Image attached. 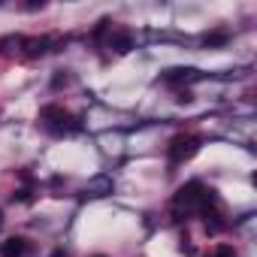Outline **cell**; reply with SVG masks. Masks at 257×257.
Returning <instances> with one entry per match:
<instances>
[{"instance_id": "9", "label": "cell", "mask_w": 257, "mask_h": 257, "mask_svg": "<svg viewBox=\"0 0 257 257\" xmlns=\"http://www.w3.org/2000/svg\"><path fill=\"white\" fill-rule=\"evenodd\" d=\"M227 43H230V31H212V34L203 37V46H209V49H218V46H227Z\"/></svg>"}, {"instance_id": "4", "label": "cell", "mask_w": 257, "mask_h": 257, "mask_svg": "<svg viewBox=\"0 0 257 257\" xmlns=\"http://www.w3.org/2000/svg\"><path fill=\"white\" fill-rule=\"evenodd\" d=\"M161 79L167 82V85H188V82H200L203 79V73L200 70H194V67H170V70H164L161 73Z\"/></svg>"}, {"instance_id": "10", "label": "cell", "mask_w": 257, "mask_h": 257, "mask_svg": "<svg viewBox=\"0 0 257 257\" xmlns=\"http://www.w3.org/2000/svg\"><path fill=\"white\" fill-rule=\"evenodd\" d=\"M212 257H236V251H233V245H218Z\"/></svg>"}, {"instance_id": "5", "label": "cell", "mask_w": 257, "mask_h": 257, "mask_svg": "<svg viewBox=\"0 0 257 257\" xmlns=\"http://www.w3.org/2000/svg\"><path fill=\"white\" fill-rule=\"evenodd\" d=\"M28 239L25 236H13L7 239L4 245H0V257H28Z\"/></svg>"}, {"instance_id": "1", "label": "cell", "mask_w": 257, "mask_h": 257, "mask_svg": "<svg viewBox=\"0 0 257 257\" xmlns=\"http://www.w3.org/2000/svg\"><path fill=\"white\" fill-rule=\"evenodd\" d=\"M212 203H218V197H215V191H206L203 188V182H188V185H182L179 191H176V197H173V209H176V215H188V212H203L206 206H212Z\"/></svg>"}, {"instance_id": "7", "label": "cell", "mask_w": 257, "mask_h": 257, "mask_svg": "<svg viewBox=\"0 0 257 257\" xmlns=\"http://www.w3.org/2000/svg\"><path fill=\"white\" fill-rule=\"evenodd\" d=\"M85 194H91V197H106V194H112V179H109V176L91 179L88 188H85Z\"/></svg>"}, {"instance_id": "14", "label": "cell", "mask_w": 257, "mask_h": 257, "mask_svg": "<svg viewBox=\"0 0 257 257\" xmlns=\"http://www.w3.org/2000/svg\"><path fill=\"white\" fill-rule=\"evenodd\" d=\"M64 82H67V76H61V73H58V76H55V82H52V85H55V88H61V85H64Z\"/></svg>"}, {"instance_id": "11", "label": "cell", "mask_w": 257, "mask_h": 257, "mask_svg": "<svg viewBox=\"0 0 257 257\" xmlns=\"http://www.w3.org/2000/svg\"><path fill=\"white\" fill-rule=\"evenodd\" d=\"M13 200H19V203H28V200H31V188H22V191H16V194H13Z\"/></svg>"}, {"instance_id": "13", "label": "cell", "mask_w": 257, "mask_h": 257, "mask_svg": "<svg viewBox=\"0 0 257 257\" xmlns=\"http://www.w3.org/2000/svg\"><path fill=\"white\" fill-rule=\"evenodd\" d=\"M106 25H109V22H106V19H103V22H97V28H94V37H100V34H103V31H106Z\"/></svg>"}, {"instance_id": "2", "label": "cell", "mask_w": 257, "mask_h": 257, "mask_svg": "<svg viewBox=\"0 0 257 257\" xmlns=\"http://www.w3.org/2000/svg\"><path fill=\"white\" fill-rule=\"evenodd\" d=\"M200 152V137H191V134H182L170 143V161L173 164H182V161H191L194 155Z\"/></svg>"}, {"instance_id": "3", "label": "cell", "mask_w": 257, "mask_h": 257, "mask_svg": "<svg viewBox=\"0 0 257 257\" xmlns=\"http://www.w3.org/2000/svg\"><path fill=\"white\" fill-rule=\"evenodd\" d=\"M40 118L46 121V127H49L52 134H64L67 127H73V124H70L73 118H70L61 106H43V109H40ZM73 131H76V127H73Z\"/></svg>"}, {"instance_id": "12", "label": "cell", "mask_w": 257, "mask_h": 257, "mask_svg": "<svg viewBox=\"0 0 257 257\" xmlns=\"http://www.w3.org/2000/svg\"><path fill=\"white\" fill-rule=\"evenodd\" d=\"M43 7H46L43 0H31V4H28V10H31V13H37V10H43Z\"/></svg>"}, {"instance_id": "17", "label": "cell", "mask_w": 257, "mask_h": 257, "mask_svg": "<svg viewBox=\"0 0 257 257\" xmlns=\"http://www.w3.org/2000/svg\"><path fill=\"white\" fill-rule=\"evenodd\" d=\"M97 257H100V254H97Z\"/></svg>"}, {"instance_id": "15", "label": "cell", "mask_w": 257, "mask_h": 257, "mask_svg": "<svg viewBox=\"0 0 257 257\" xmlns=\"http://www.w3.org/2000/svg\"><path fill=\"white\" fill-rule=\"evenodd\" d=\"M0 227H4V209H0Z\"/></svg>"}, {"instance_id": "6", "label": "cell", "mask_w": 257, "mask_h": 257, "mask_svg": "<svg viewBox=\"0 0 257 257\" xmlns=\"http://www.w3.org/2000/svg\"><path fill=\"white\" fill-rule=\"evenodd\" d=\"M22 46H25V55H28V58H40V55L49 52L52 40H49V37H31V40H22Z\"/></svg>"}, {"instance_id": "8", "label": "cell", "mask_w": 257, "mask_h": 257, "mask_svg": "<svg viewBox=\"0 0 257 257\" xmlns=\"http://www.w3.org/2000/svg\"><path fill=\"white\" fill-rule=\"evenodd\" d=\"M109 46H112V49H115L118 55H127V52L134 49V37L127 34V31H121V34H115V37L109 40Z\"/></svg>"}, {"instance_id": "16", "label": "cell", "mask_w": 257, "mask_h": 257, "mask_svg": "<svg viewBox=\"0 0 257 257\" xmlns=\"http://www.w3.org/2000/svg\"><path fill=\"white\" fill-rule=\"evenodd\" d=\"M52 257H64V254H61V251H55V254H52Z\"/></svg>"}]
</instances>
